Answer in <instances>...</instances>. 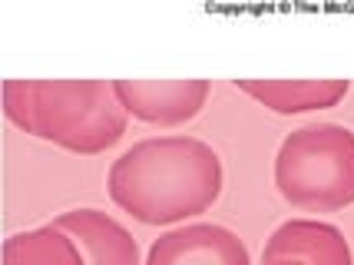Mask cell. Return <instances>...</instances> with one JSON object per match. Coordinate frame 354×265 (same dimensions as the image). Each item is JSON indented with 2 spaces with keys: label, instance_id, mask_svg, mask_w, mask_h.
<instances>
[{
  "label": "cell",
  "instance_id": "2",
  "mask_svg": "<svg viewBox=\"0 0 354 265\" xmlns=\"http://www.w3.org/2000/svg\"><path fill=\"white\" fill-rule=\"evenodd\" d=\"M7 120L70 153H103L126 133L129 113L106 80H7Z\"/></svg>",
  "mask_w": 354,
  "mask_h": 265
},
{
  "label": "cell",
  "instance_id": "9",
  "mask_svg": "<svg viewBox=\"0 0 354 265\" xmlns=\"http://www.w3.org/2000/svg\"><path fill=\"white\" fill-rule=\"evenodd\" d=\"M3 265H86L83 252L53 222L17 232L3 242Z\"/></svg>",
  "mask_w": 354,
  "mask_h": 265
},
{
  "label": "cell",
  "instance_id": "7",
  "mask_svg": "<svg viewBox=\"0 0 354 265\" xmlns=\"http://www.w3.org/2000/svg\"><path fill=\"white\" fill-rule=\"evenodd\" d=\"M53 226L77 242L86 265H142L129 229L100 209H70Z\"/></svg>",
  "mask_w": 354,
  "mask_h": 265
},
{
  "label": "cell",
  "instance_id": "5",
  "mask_svg": "<svg viewBox=\"0 0 354 265\" xmlns=\"http://www.w3.org/2000/svg\"><path fill=\"white\" fill-rule=\"evenodd\" d=\"M142 265H252L245 242L216 222H192L159 235Z\"/></svg>",
  "mask_w": 354,
  "mask_h": 265
},
{
  "label": "cell",
  "instance_id": "8",
  "mask_svg": "<svg viewBox=\"0 0 354 265\" xmlns=\"http://www.w3.org/2000/svg\"><path fill=\"white\" fill-rule=\"evenodd\" d=\"M242 93L255 96L275 113H311L338 107L351 90V80H235Z\"/></svg>",
  "mask_w": 354,
  "mask_h": 265
},
{
  "label": "cell",
  "instance_id": "1",
  "mask_svg": "<svg viewBox=\"0 0 354 265\" xmlns=\"http://www.w3.org/2000/svg\"><path fill=\"white\" fill-rule=\"evenodd\" d=\"M222 159L196 136H156L129 146L109 166V196L146 226L199 216L222 196Z\"/></svg>",
  "mask_w": 354,
  "mask_h": 265
},
{
  "label": "cell",
  "instance_id": "3",
  "mask_svg": "<svg viewBox=\"0 0 354 265\" xmlns=\"http://www.w3.org/2000/svg\"><path fill=\"white\" fill-rule=\"evenodd\" d=\"M275 186L301 212H338L354 203V129L308 123L288 133L275 156Z\"/></svg>",
  "mask_w": 354,
  "mask_h": 265
},
{
  "label": "cell",
  "instance_id": "4",
  "mask_svg": "<svg viewBox=\"0 0 354 265\" xmlns=\"http://www.w3.org/2000/svg\"><path fill=\"white\" fill-rule=\"evenodd\" d=\"M129 116L153 126H179L199 116L212 93L209 80H113Z\"/></svg>",
  "mask_w": 354,
  "mask_h": 265
},
{
  "label": "cell",
  "instance_id": "10",
  "mask_svg": "<svg viewBox=\"0 0 354 265\" xmlns=\"http://www.w3.org/2000/svg\"><path fill=\"white\" fill-rule=\"evenodd\" d=\"M272 265H305V262H272Z\"/></svg>",
  "mask_w": 354,
  "mask_h": 265
},
{
  "label": "cell",
  "instance_id": "6",
  "mask_svg": "<svg viewBox=\"0 0 354 265\" xmlns=\"http://www.w3.org/2000/svg\"><path fill=\"white\" fill-rule=\"evenodd\" d=\"M262 262H305V265H354L351 246L338 226L318 219H288L265 242Z\"/></svg>",
  "mask_w": 354,
  "mask_h": 265
}]
</instances>
